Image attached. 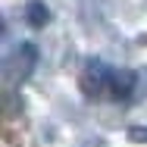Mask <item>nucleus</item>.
Instances as JSON below:
<instances>
[{"label": "nucleus", "mask_w": 147, "mask_h": 147, "mask_svg": "<svg viewBox=\"0 0 147 147\" xmlns=\"http://www.w3.org/2000/svg\"><path fill=\"white\" fill-rule=\"evenodd\" d=\"M34 66H38V47H34L31 41L16 44V47L9 50V57L3 59V78H6V85L16 88V85H22V82H28L31 72H34Z\"/></svg>", "instance_id": "1"}, {"label": "nucleus", "mask_w": 147, "mask_h": 147, "mask_svg": "<svg viewBox=\"0 0 147 147\" xmlns=\"http://www.w3.org/2000/svg\"><path fill=\"white\" fill-rule=\"evenodd\" d=\"M110 75H113V69H110L107 63L91 59L88 66H85V72H82V91H85L88 97L110 94Z\"/></svg>", "instance_id": "2"}, {"label": "nucleus", "mask_w": 147, "mask_h": 147, "mask_svg": "<svg viewBox=\"0 0 147 147\" xmlns=\"http://www.w3.org/2000/svg\"><path fill=\"white\" fill-rule=\"evenodd\" d=\"M135 72H128V69H113V75H110V97L113 100H125V97H131V91H135Z\"/></svg>", "instance_id": "3"}, {"label": "nucleus", "mask_w": 147, "mask_h": 147, "mask_svg": "<svg viewBox=\"0 0 147 147\" xmlns=\"http://www.w3.org/2000/svg\"><path fill=\"white\" fill-rule=\"evenodd\" d=\"M47 19H50V9H47L41 0H31L28 6H25V22H28L31 28H44Z\"/></svg>", "instance_id": "4"}, {"label": "nucleus", "mask_w": 147, "mask_h": 147, "mask_svg": "<svg viewBox=\"0 0 147 147\" xmlns=\"http://www.w3.org/2000/svg\"><path fill=\"white\" fill-rule=\"evenodd\" d=\"M128 138L138 141V144H147V128L144 125H131V128H128Z\"/></svg>", "instance_id": "5"}]
</instances>
